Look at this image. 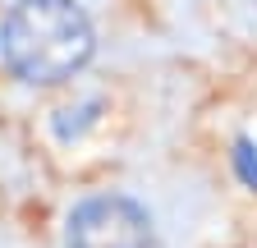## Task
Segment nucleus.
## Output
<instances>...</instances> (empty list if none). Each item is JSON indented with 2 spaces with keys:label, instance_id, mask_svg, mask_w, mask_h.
<instances>
[{
  "label": "nucleus",
  "instance_id": "3",
  "mask_svg": "<svg viewBox=\"0 0 257 248\" xmlns=\"http://www.w3.org/2000/svg\"><path fill=\"white\" fill-rule=\"evenodd\" d=\"M234 166H239L243 184H252V189H257V152H252V143H239V147H234Z\"/></svg>",
  "mask_w": 257,
  "mask_h": 248
},
{
  "label": "nucleus",
  "instance_id": "1",
  "mask_svg": "<svg viewBox=\"0 0 257 248\" xmlns=\"http://www.w3.org/2000/svg\"><path fill=\"white\" fill-rule=\"evenodd\" d=\"M96 51L92 19L74 0H19L0 19V60L32 87L74 78Z\"/></svg>",
  "mask_w": 257,
  "mask_h": 248
},
{
  "label": "nucleus",
  "instance_id": "2",
  "mask_svg": "<svg viewBox=\"0 0 257 248\" xmlns=\"http://www.w3.org/2000/svg\"><path fill=\"white\" fill-rule=\"evenodd\" d=\"M152 216L124 193L83 198L64 221V248H152Z\"/></svg>",
  "mask_w": 257,
  "mask_h": 248
}]
</instances>
